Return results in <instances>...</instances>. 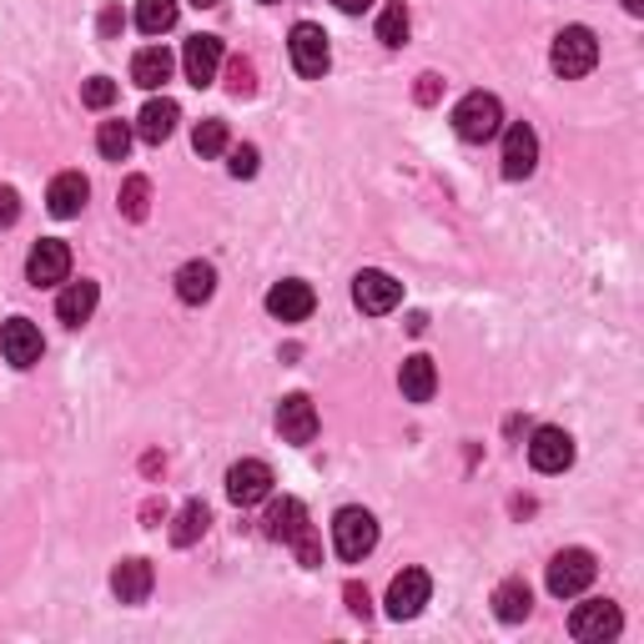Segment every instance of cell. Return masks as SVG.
<instances>
[{
	"mask_svg": "<svg viewBox=\"0 0 644 644\" xmlns=\"http://www.w3.org/2000/svg\"><path fill=\"white\" fill-rule=\"evenodd\" d=\"M549 66L564 76V81H579L599 66V36L589 25H564L554 36V51H549Z\"/></svg>",
	"mask_w": 644,
	"mask_h": 644,
	"instance_id": "6da1fadb",
	"label": "cell"
},
{
	"mask_svg": "<svg viewBox=\"0 0 644 644\" xmlns=\"http://www.w3.org/2000/svg\"><path fill=\"white\" fill-rule=\"evenodd\" d=\"M333 549H337V559H347V564L368 559V554L378 549V519H373L368 509H358V503L337 509V519H333Z\"/></svg>",
	"mask_w": 644,
	"mask_h": 644,
	"instance_id": "7a4b0ae2",
	"label": "cell"
},
{
	"mask_svg": "<svg viewBox=\"0 0 644 644\" xmlns=\"http://www.w3.org/2000/svg\"><path fill=\"white\" fill-rule=\"evenodd\" d=\"M454 132L464 136V142H474V146L493 142V136L503 132V107H499V96L468 91L464 101L454 107Z\"/></svg>",
	"mask_w": 644,
	"mask_h": 644,
	"instance_id": "3957f363",
	"label": "cell"
},
{
	"mask_svg": "<svg viewBox=\"0 0 644 644\" xmlns=\"http://www.w3.org/2000/svg\"><path fill=\"white\" fill-rule=\"evenodd\" d=\"M595 574H599V564L589 549H564L549 559V574H544V579H549L554 599H574V595H585V589L595 585Z\"/></svg>",
	"mask_w": 644,
	"mask_h": 644,
	"instance_id": "277c9868",
	"label": "cell"
},
{
	"mask_svg": "<svg viewBox=\"0 0 644 644\" xmlns=\"http://www.w3.org/2000/svg\"><path fill=\"white\" fill-rule=\"evenodd\" d=\"M624 630V614L620 604H609V599H585V604L569 614V634L579 644H604Z\"/></svg>",
	"mask_w": 644,
	"mask_h": 644,
	"instance_id": "5b68a950",
	"label": "cell"
},
{
	"mask_svg": "<svg viewBox=\"0 0 644 644\" xmlns=\"http://www.w3.org/2000/svg\"><path fill=\"white\" fill-rule=\"evenodd\" d=\"M287 51H292V66H298V76H308V81L327 76V66H333L327 36H322V25H312V21H298V25H292V36H287Z\"/></svg>",
	"mask_w": 644,
	"mask_h": 644,
	"instance_id": "8992f818",
	"label": "cell"
},
{
	"mask_svg": "<svg viewBox=\"0 0 644 644\" xmlns=\"http://www.w3.org/2000/svg\"><path fill=\"white\" fill-rule=\"evenodd\" d=\"M353 302H358V312H368V318H382V312H393L398 302H403V282H393V277L378 273V267H363V273L353 277Z\"/></svg>",
	"mask_w": 644,
	"mask_h": 644,
	"instance_id": "52a82bcc",
	"label": "cell"
},
{
	"mask_svg": "<svg viewBox=\"0 0 644 644\" xmlns=\"http://www.w3.org/2000/svg\"><path fill=\"white\" fill-rule=\"evenodd\" d=\"M25 277H31V287H56L71 277V247L60 237H41L36 247H31V257H25Z\"/></svg>",
	"mask_w": 644,
	"mask_h": 644,
	"instance_id": "ba28073f",
	"label": "cell"
},
{
	"mask_svg": "<svg viewBox=\"0 0 644 644\" xmlns=\"http://www.w3.org/2000/svg\"><path fill=\"white\" fill-rule=\"evenodd\" d=\"M429 595H433V579L423 569L393 574V585H388V620H418Z\"/></svg>",
	"mask_w": 644,
	"mask_h": 644,
	"instance_id": "9c48e42d",
	"label": "cell"
},
{
	"mask_svg": "<svg viewBox=\"0 0 644 644\" xmlns=\"http://www.w3.org/2000/svg\"><path fill=\"white\" fill-rule=\"evenodd\" d=\"M277 433H282V443H292V448H308V443L318 438V408H312L308 393H287L282 403H277Z\"/></svg>",
	"mask_w": 644,
	"mask_h": 644,
	"instance_id": "30bf717a",
	"label": "cell"
},
{
	"mask_svg": "<svg viewBox=\"0 0 644 644\" xmlns=\"http://www.w3.org/2000/svg\"><path fill=\"white\" fill-rule=\"evenodd\" d=\"M273 493V468L263 458H242V464L227 468V499L237 509H252V503H263Z\"/></svg>",
	"mask_w": 644,
	"mask_h": 644,
	"instance_id": "8fae6325",
	"label": "cell"
},
{
	"mask_svg": "<svg viewBox=\"0 0 644 644\" xmlns=\"http://www.w3.org/2000/svg\"><path fill=\"white\" fill-rule=\"evenodd\" d=\"M0 353H5V363H11V368H36L41 353H46L41 327L31 318H11L5 327H0Z\"/></svg>",
	"mask_w": 644,
	"mask_h": 644,
	"instance_id": "7c38bea8",
	"label": "cell"
},
{
	"mask_svg": "<svg viewBox=\"0 0 644 644\" xmlns=\"http://www.w3.org/2000/svg\"><path fill=\"white\" fill-rule=\"evenodd\" d=\"M534 167H538V136H534V126H529V121H513L509 132H503V177L524 181Z\"/></svg>",
	"mask_w": 644,
	"mask_h": 644,
	"instance_id": "4fadbf2b",
	"label": "cell"
},
{
	"mask_svg": "<svg viewBox=\"0 0 644 644\" xmlns=\"http://www.w3.org/2000/svg\"><path fill=\"white\" fill-rule=\"evenodd\" d=\"M222 60H227L222 36H191L187 51H181V71H187L191 86H212L216 71H222Z\"/></svg>",
	"mask_w": 644,
	"mask_h": 644,
	"instance_id": "5bb4252c",
	"label": "cell"
},
{
	"mask_svg": "<svg viewBox=\"0 0 644 644\" xmlns=\"http://www.w3.org/2000/svg\"><path fill=\"white\" fill-rule=\"evenodd\" d=\"M312 308H318V292H312L308 282H298V277H287V282H277L273 292H267V312H273L277 322H308Z\"/></svg>",
	"mask_w": 644,
	"mask_h": 644,
	"instance_id": "9a60e30c",
	"label": "cell"
},
{
	"mask_svg": "<svg viewBox=\"0 0 644 644\" xmlns=\"http://www.w3.org/2000/svg\"><path fill=\"white\" fill-rule=\"evenodd\" d=\"M529 464L538 474H564L574 464V438L564 429H538L534 443H529Z\"/></svg>",
	"mask_w": 644,
	"mask_h": 644,
	"instance_id": "2e32d148",
	"label": "cell"
},
{
	"mask_svg": "<svg viewBox=\"0 0 644 644\" xmlns=\"http://www.w3.org/2000/svg\"><path fill=\"white\" fill-rule=\"evenodd\" d=\"M308 529H312L308 524V509H302L298 499H277L273 509H267V519H263V534L277 538V544H298Z\"/></svg>",
	"mask_w": 644,
	"mask_h": 644,
	"instance_id": "e0dca14e",
	"label": "cell"
},
{
	"mask_svg": "<svg viewBox=\"0 0 644 644\" xmlns=\"http://www.w3.org/2000/svg\"><path fill=\"white\" fill-rule=\"evenodd\" d=\"M96 302H101V287L91 282V277H81V282H66L56 298V318L66 322V327H81V322H91Z\"/></svg>",
	"mask_w": 644,
	"mask_h": 644,
	"instance_id": "ac0fdd59",
	"label": "cell"
},
{
	"mask_svg": "<svg viewBox=\"0 0 644 644\" xmlns=\"http://www.w3.org/2000/svg\"><path fill=\"white\" fill-rule=\"evenodd\" d=\"M177 121H181V107L171 101V96H162V101H146L142 107V116H136V126L132 132L142 136V142H152V146H162L171 132H177Z\"/></svg>",
	"mask_w": 644,
	"mask_h": 644,
	"instance_id": "d6986e66",
	"label": "cell"
},
{
	"mask_svg": "<svg viewBox=\"0 0 644 644\" xmlns=\"http://www.w3.org/2000/svg\"><path fill=\"white\" fill-rule=\"evenodd\" d=\"M86 197H91V181L81 177V171H60L56 181H51V191H46V207H51V216H81V207H86Z\"/></svg>",
	"mask_w": 644,
	"mask_h": 644,
	"instance_id": "ffe728a7",
	"label": "cell"
},
{
	"mask_svg": "<svg viewBox=\"0 0 644 644\" xmlns=\"http://www.w3.org/2000/svg\"><path fill=\"white\" fill-rule=\"evenodd\" d=\"M398 388H403L408 403H433V393H438V368H433V358H423V353L403 358V368H398Z\"/></svg>",
	"mask_w": 644,
	"mask_h": 644,
	"instance_id": "44dd1931",
	"label": "cell"
},
{
	"mask_svg": "<svg viewBox=\"0 0 644 644\" xmlns=\"http://www.w3.org/2000/svg\"><path fill=\"white\" fill-rule=\"evenodd\" d=\"M152 585H156V569L146 559H121L116 574H111V589H116L121 604H142L152 595Z\"/></svg>",
	"mask_w": 644,
	"mask_h": 644,
	"instance_id": "7402d4cb",
	"label": "cell"
},
{
	"mask_svg": "<svg viewBox=\"0 0 644 644\" xmlns=\"http://www.w3.org/2000/svg\"><path fill=\"white\" fill-rule=\"evenodd\" d=\"M171 66H177V56H171L167 46H146V51H136V60H132V81L142 86V91H156V86H167Z\"/></svg>",
	"mask_w": 644,
	"mask_h": 644,
	"instance_id": "603a6c76",
	"label": "cell"
},
{
	"mask_svg": "<svg viewBox=\"0 0 644 644\" xmlns=\"http://www.w3.org/2000/svg\"><path fill=\"white\" fill-rule=\"evenodd\" d=\"M216 292V267L212 263H187L177 273V298L187 302V308H202V302H212Z\"/></svg>",
	"mask_w": 644,
	"mask_h": 644,
	"instance_id": "cb8c5ba5",
	"label": "cell"
},
{
	"mask_svg": "<svg viewBox=\"0 0 644 644\" xmlns=\"http://www.w3.org/2000/svg\"><path fill=\"white\" fill-rule=\"evenodd\" d=\"M529 609H534V595H529L524 579H503V585L493 589V614H499L503 624H524Z\"/></svg>",
	"mask_w": 644,
	"mask_h": 644,
	"instance_id": "d4e9b609",
	"label": "cell"
},
{
	"mask_svg": "<svg viewBox=\"0 0 644 644\" xmlns=\"http://www.w3.org/2000/svg\"><path fill=\"white\" fill-rule=\"evenodd\" d=\"M207 524H212V513H207V503H202V499H191L187 509L177 513V529H171V544H177V549L197 544V538L207 534Z\"/></svg>",
	"mask_w": 644,
	"mask_h": 644,
	"instance_id": "484cf974",
	"label": "cell"
},
{
	"mask_svg": "<svg viewBox=\"0 0 644 644\" xmlns=\"http://www.w3.org/2000/svg\"><path fill=\"white\" fill-rule=\"evenodd\" d=\"M136 25L146 36H167L177 25V0H136Z\"/></svg>",
	"mask_w": 644,
	"mask_h": 644,
	"instance_id": "4316f807",
	"label": "cell"
},
{
	"mask_svg": "<svg viewBox=\"0 0 644 644\" xmlns=\"http://www.w3.org/2000/svg\"><path fill=\"white\" fill-rule=\"evenodd\" d=\"M116 207H121V216H126V222H146V212H152V181H146V177H126V181H121Z\"/></svg>",
	"mask_w": 644,
	"mask_h": 644,
	"instance_id": "83f0119b",
	"label": "cell"
},
{
	"mask_svg": "<svg viewBox=\"0 0 644 644\" xmlns=\"http://www.w3.org/2000/svg\"><path fill=\"white\" fill-rule=\"evenodd\" d=\"M132 126L126 121H101V132H96V152L107 156V162H126V152H132Z\"/></svg>",
	"mask_w": 644,
	"mask_h": 644,
	"instance_id": "f1b7e54d",
	"label": "cell"
},
{
	"mask_svg": "<svg viewBox=\"0 0 644 644\" xmlns=\"http://www.w3.org/2000/svg\"><path fill=\"white\" fill-rule=\"evenodd\" d=\"M378 41H382V46H403V41H408V5H403V0H388V5H382Z\"/></svg>",
	"mask_w": 644,
	"mask_h": 644,
	"instance_id": "f546056e",
	"label": "cell"
},
{
	"mask_svg": "<svg viewBox=\"0 0 644 644\" xmlns=\"http://www.w3.org/2000/svg\"><path fill=\"white\" fill-rule=\"evenodd\" d=\"M191 152L197 156H222L227 152V121H197V132H191Z\"/></svg>",
	"mask_w": 644,
	"mask_h": 644,
	"instance_id": "4dcf8cb0",
	"label": "cell"
},
{
	"mask_svg": "<svg viewBox=\"0 0 644 644\" xmlns=\"http://www.w3.org/2000/svg\"><path fill=\"white\" fill-rule=\"evenodd\" d=\"M222 66H227V91L237 96V101L257 96V66H252L247 56H232V60H222Z\"/></svg>",
	"mask_w": 644,
	"mask_h": 644,
	"instance_id": "1f68e13d",
	"label": "cell"
},
{
	"mask_svg": "<svg viewBox=\"0 0 644 644\" xmlns=\"http://www.w3.org/2000/svg\"><path fill=\"white\" fill-rule=\"evenodd\" d=\"M116 96H121V86L111 81V76H91V81L81 86V101H86L91 111H107L111 101H116Z\"/></svg>",
	"mask_w": 644,
	"mask_h": 644,
	"instance_id": "d6a6232c",
	"label": "cell"
},
{
	"mask_svg": "<svg viewBox=\"0 0 644 644\" xmlns=\"http://www.w3.org/2000/svg\"><path fill=\"white\" fill-rule=\"evenodd\" d=\"M232 162H227V171H232V177H242V181H247V177H257V162H263V156H257V146H252V142H242V146H232Z\"/></svg>",
	"mask_w": 644,
	"mask_h": 644,
	"instance_id": "836d02e7",
	"label": "cell"
},
{
	"mask_svg": "<svg viewBox=\"0 0 644 644\" xmlns=\"http://www.w3.org/2000/svg\"><path fill=\"white\" fill-rule=\"evenodd\" d=\"M15 216H21V191L0 187V227H15Z\"/></svg>",
	"mask_w": 644,
	"mask_h": 644,
	"instance_id": "e575fe53",
	"label": "cell"
},
{
	"mask_svg": "<svg viewBox=\"0 0 644 644\" xmlns=\"http://www.w3.org/2000/svg\"><path fill=\"white\" fill-rule=\"evenodd\" d=\"M443 96V76H418V107H433V101H438Z\"/></svg>",
	"mask_w": 644,
	"mask_h": 644,
	"instance_id": "d590c367",
	"label": "cell"
},
{
	"mask_svg": "<svg viewBox=\"0 0 644 644\" xmlns=\"http://www.w3.org/2000/svg\"><path fill=\"white\" fill-rule=\"evenodd\" d=\"M343 595H347V609H353L358 620H368V614H373V599H368V589H363V585H347Z\"/></svg>",
	"mask_w": 644,
	"mask_h": 644,
	"instance_id": "8d00e7d4",
	"label": "cell"
},
{
	"mask_svg": "<svg viewBox=\"0 0 644 644\" xmlns=\"http://www.w3.org/2000/svg\"><path fill=\"white\" fill-rule=\"evenodd\" d=\"M116 31H121V11L107 5V15H101V36H116Z\"/></svg>",
	"mask_w": 644,
	"mask_h": 644,
	"instance_id": "74e56055",
	"label": "cell"
},
{
	"mask_svg": "<svg viewBox=\"0 0 644 644\" xmlns=\"http://www.w3.org/2000/svg\"><path fill=\"white\" fill-rule=\"evenodd\" d=\"M333 5H337V11H343V15H363V11H368V5H373V0H333Z\"/></svg>",
	"mask_w": 644,
	"mask_h": 644,
	"instance_id": "f35d334b",
	"label": "cell"
},
{
	"mask_svg": "<svg viewBox=\"0 0 644 644\" xmlns=\"http://www.w3.org/2000/svg\"><path fill=\"white\" fill-rule=\"evenodd\" d=\"M624 11H630V15H644V0H624Z\"/></svg>",
	"mask_w": 644,
	"mask_h": 644,
	"instance_id": "ab89813d",
	"label": "cell"
},
{
	"mask_svg": "<svg viewBox=\"0 0 644 644\" xmlns=\"http://www.w3.org/2000/svg\"><path fill=\"white\" fill-rule=\"evenodd\" d=\"M191 5H197V11H212V5H222V0H191Z\"/></svg>",
	"mask_w": 644,
	"mask_h": 644,
	"instance_id": "60d3db41",
	"label": "cell"
},
{
	"mask_svg": "<svg viewBox=\"0 0 644 644\" xmlns=\"http://www.w3.org/2000/svg\"><path fill=\"white\" fill-rule=\"evenodd\" d=\"M263 5H277V0H263Z\"/></svg>",
	"mask_w": 644,
	"mask_h": 644,
	"instance_id": "b9f144b4",
	"label": "cell"
}]
</instances>
